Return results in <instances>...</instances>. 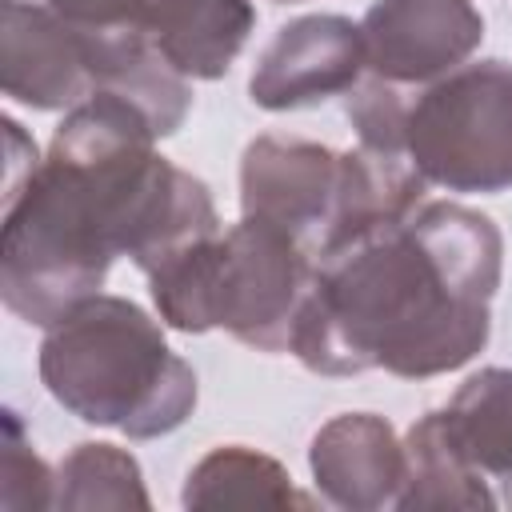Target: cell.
<instances>
[{"label":"cell","instance_id":"obj_19","mask_svg":"<svg viewBox=\"0 0 512 512\" xmlns=\"http://www.w3.org/2000/svg\"><path fill=\"white\" fill-rule=\"evenodd\" d=\"M272 4H300V0H272Z\"/></svg>","mask_w":512,"mask_h":512},{"label":"cell","instance_id":"obj_20","mask_svg":"<svg viewBox=\"0 0 512 512\" xmlns=\"http://www.w3.org/2000/svg\"><path fill=\"white\" fill-rule=\"evenodd\" d=\"M508 508H512V504H508Z\"/></svg>","mask_w":512,"mask_h":512},{"label":"cell","instance_id":"obj_10","mask_svg":"<svg viewBox=\"0 0 512 512\" xmlns=\"http://www.w3.org/2000/svg\"><path fill=\"white\" fill-rule=\"evenodd\" d=\"M308 468L324 504L344 512L400 508L408 456L396 428L376 412H340L312 436Z\"/></svg>","mask_w":512,"mask_h":512},{"label":"cell","instance_id":"obj_18","mask_svg":"<svg viewBox=\"0 0 512 512\" xmlns=\"http://www.w3.org/2000/svg\"><path fill=\"white\" fill-rule=\"evenodd\" d=\"M0 124H4V200H8V196H16L24 188V180L36 172V164L44 156L36 152V140L24 132L20 120L4 116Z\"/></svg>","mask_w":512,"mask_h":512},{"label":"cell","instance_id":"obj_12","mask_svg":"<svg viewBox=\"0 0 512 512\" xmlns=\"http://www.w3.org/2000/svg\"><path fill=\"white\" fill-rule=\"evenodd\" d=\"M456 452L500 488V504H512V368L472 372L456 396L436 408Z\"/></svg>","mask_w":512,"mask_h":512},{"label":"cell","instance_id":"obj_4","mask_svg":"<svg viewBox=\"0 0 512 512\" xmlns=\"http://www.w3.org/2000/svg\"><path fill=\"white\" fill-rule=\"evenodd\" d=\"M312 268L316 260L292 236L240 216L148 272V292L176 332L224 328L256 352H288Z\"/></svg>","mask_w":512,"mask_h":512},{"label":"cell","instance_id":"obj_6","mask_svg":"<svg viewBox=\"0 0 512 512\" xmlns=\"http://www.w3.org/2000/svg\"><path fill=\"white\" fill-rule=\"evenodd\" d=\"M340 184V152L296 136H256L240 156V216L280 228L316 260L336 228Z\"/></svg>","mask_w":512,"mask_h":512},{"label":"cell","instance_id":"obj_2","mask_svg":"<svg viewBox=\"0 0 512 512\" xmlns=\"http://www.w3.org/2000/svg\"><path fill=\"white\" fill-rule=\"evenodd\" d=\"M504 236L456 200H420L316 256L292 356L316 376L368 368L428 380L476 360L492 336Z\"/></svg>","mask_w":512,"mask_h":512},{"label":"cell","instance_id":"obj_15","mask_svg":"<svg viewBox=\"0 0 512 512\" xmlns=\"http://www.w3.org/2000/svg\"><path fill=\"white\" fill-rule=\"evenodd\" d=\"M144 472L116 444H76L56 468L52 508H148Z\"/></svg>","mask_w":512,"mask_h":512},{"label":"cell","instance_id":"obj_11","mask_svg":"<svg viewBox=\"0 0 512 512\" xmlns=\"http://www.w3.org/2000/svg\"><path fill=\"white\" fill-rule=\"evenodd\" d=\"M256 28L248 0H156L148 16L152 48L188 80H220Z\"/></svg>","mask_w":512,"mask_h":512},{"label":"cell","instance_id":"obj_16","mask_svg":"<svg viewBox=\"0 0 512 512\" xmlns=\"http://www.w3.org/2000/svg\"><path fill=\"white\" fill-rule=\"evenodd\" d=\"M56 500V472L32 452L24 424L12 408H4V440H0V508L8 512H40Z\"/></svg>","mask_w":512,"mask_h":512},{"label":"cell","instance_id":"obj_8","mask_svg":"<svg viewBox=\"0 0 512 512\" xmlns=\"http://www.w3.org/2000/svg\"><path fill=\"white\" fill-rule=\"evenodd\" d=\"M364 64L388 84H432L468 64L484 40L472 0H376L360 20Z\"/></svg>","mask_w":512,"mask_h":512},{"label":"cell","instance_id":"obj_5","mask_svg":"<svg viewBox=\"0 0 512 512\" xmlns=\"http://www.w3.org/2000/svg\"><path fill=\"white\" fill-rule=\"evenodd\" d=\"M392 152L444 192L512 188V64L472 60L400 92Z\"/></svg>","mask_w":512,"mask_h":512},{"label":"cell","instance_id":"obj_13","mask_svg":"<svg viewBox=\"0 0 512 512\" xmlns=\"http://www.w3.org/2000/svg\"><path fill=\"white\" fill-rule=\"evenodd\" d=\"M180 500L184 508H252V504L308 508L312 504V496L292 488V476L280 460L244 444H220L208 456H200L184 476Z\"/></svg>","mask_w":512,"mask_h":512},{"label":"cell","instance_id":"obj_3","mask_svg":"<svg viewBox=\"0 0 512 512\" xmlns=\"http://www.w3.org/2000/svg\"><path fill=\"white\" fill-rule=\"evenodd\" d=\"M48 396L84 424L128 440L176 432L196 408V372L160 324L128 296L96 292L64 312L40 340Z\"/></svg>","mask_w":512,"mask_h":512},{"label":"cell","instance_id":"obj_14","mask_svg":"<svg viewBox=\"0 0 512 512\" xmlns=\"http://www.w3.org/2000/svg\"><path fill=\"white\" fill-rule=\"evenodd\" d=\"M404 456H408V480L400 492V508H496L500 504L496 488L456 452L436 408L408 428Z\"/></svg>","mask_w":512,"mask_h":512},{"label":"cell","instance_id":"obj_1","mask_svg":"<svg viewBox=\"0 0 512 512\" xmlns=\"http://www.w3.org/2000/svg\"><path fill=\"white\" fill-rule=\"evenodd\" d=\"M152 120L116 92H92L52 132L16 196L4 200L0 296L12 316L52 328L96 296L112 260L144 276L220 232L200 176L156 152Z\"/></svg>","mask_w":512,"mask_h":512},{"label":"cell","instance_id":"obj_17","mask_svg":"<svg viewBox=\"0 0 512 512\" xmlns=\"http://www.w3.org/2000/svg\"><path fill=\"white\" fill-rule=\"evenodd\" d=\"M88 40H136L148 36V16L156 0H44Z\"/></svg>","mask_w":512,"mask_h":512},{"label":"cell","instance_id":"obj_9","mask_svg":"<svg viewBox=\"0 0 512 512\" xmlns=\"http://www.w3.org/2000/svg\"><path fill=\"white\" fill-rule=\"evenodd\" d=\"M0 84H4V96L24 108L68 112L96 92L88 40L48 4L4 0Z\"/></svg>","mask_w":512,"mask_h":512},{"label":"cell","instance_id":"obj_7","mask_svg":"<svg viewBox=\"0 0 512 512\" xmlns=\"http://www.w3.org/2000/svg\"><path fill=\"white\" fill-rule=\"evenodd\" d=\"M364 72L360 24L340 12H312L280 24L260 48L248 76V96L264 112L316 108L332 96H348Z\"/></svg>","mask_w":512,"mask_h":512}]
</instances>
